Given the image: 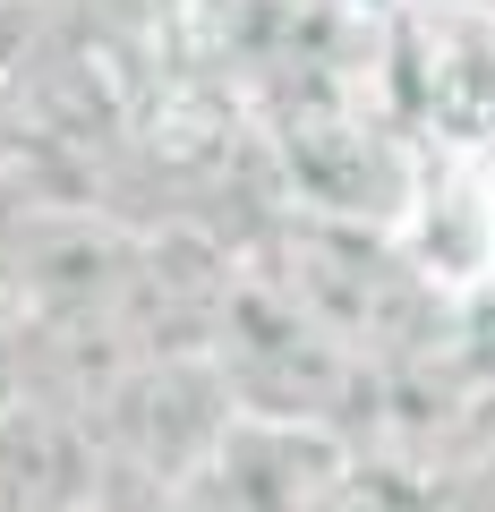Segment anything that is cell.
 Returning a JSON list of instances; mask_svg holds the SVG:
<instances>
[{
  "label": "cell",
  "mask_w": 495,
  "mask_h": 512,
  "mask_svg": "<svg viewBox=\"0 0 495 512\" xmlns=\"http://www.w3.org/2000/svg\"><path fill=\"white\" fill-rule=\"evenodd\" d=\"M393 94L419 146H487L495 137V9H393Z\"/></svg>",
  "instance_id": "7a4b0ae2"
},
{
  "label": "cell",
  "mask_w": 495,
  "mask_h": 512,
  "mask_svg": "<svg viewBox=\"0 0 495 512\" xmlns=\"http://www.w3.org/2000/svg\"><path fill=\"white\" fill-rule=\"evenodd\" d=\"M342 461H350L342 427L231 410L214 444L154 495V512H316V495L333 487Z\"/></svg>",
  "instance_id": "6da1fadb"
},
{
  "label": "cell",
  "mask_w": 495,
  "mask_h": 512,
  "mask_svg": "<svg viewBox=\"0 0 495 512\" xmlns=\"http://www.w3.org/2000/svg\"><path fill=\"white\" fill-rule=\"evenodd\" d=\"M470 154V188H478V231H487V282H495V137L487 146H461Z\"/></svg>",
  "instance_id": "277c9868"
},
{
  "label": "cell",
  "mask_w": 495,
  "mask_h": 512,
  "mask_svg": "<svg viewBox=\"0 0 495 512\" xmlns=\"http://www.w3.org/2000/svg\"><path fill=\"white\" fill-rule=\"evenodd\" d=\"M316 512H436V487H419L410 470H385V461L350 453L333 470V487L316 495Z\"/></svg>",
  "instance_id": "3957f363"
},
{
  "label": "cell",
  "mask_w": 495,
  "mask_h": 512,
  "mask_svg": "<svg viewBox=\"0 0 495 512\" xmlns=\"http://www.w3.org/2000/svg\"><path fill=\"white\" fill-rule=\"evenodd\" d=\"M77 512H154V504H146V495H137V504H129V495H94V504H77Z\"/></svg>",
  "instance_id": "5b68a950"
}]
</instances>
